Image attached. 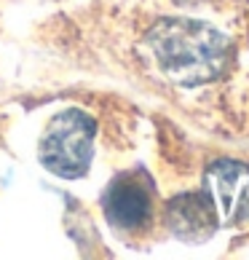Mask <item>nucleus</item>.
Here are the masks:
<instances>
[{
    "instance_id": "1",
    "label": "nucleus",
    "mask_w": 249,
    "mask_h": 260,
    "mask_svg": "<svg viewBox=\"0 0 249 260\" xmlns=\"http://www.w3.org/2000/svg\"><path fill=\"white\" fill-rule=\"evenodd\" d=\"M148 46L164 73L183 86L215 81L231 51L223 32L193 19H161L148 32Z\"/></svg>"
},
{
    "instance_id": "2",
    "label": "nucleus",
    "mask_w": 249,
    "mask_h": 260,
    "mask_svg": "<svg viewBox=\"0 0 249 260\" xmlns=\"http://www.w3.org/2000/svg\"><path fill=\"white\" fill-rule=\"evenodd\" d=\"M97 123L83 110H64L54 115L41 140V161L56 177L75 180L89 172Z\"/></svg>"
},
{
    "instance_id": "3",
    "label": "nucleus",
    "mask_w": 249,
    "mask_h": 260,
    "mask_svg": "<svg viewBox=\"0 0 249 260\" xmlns=\"http://www.w3.org/2000/svg\"><path fill=\"white\" fill-rule=\"evenodd\" d=\"M153 188L142 175H121L104 190V217L121 231H137L150 220Z\"/></svg>"
},
{
    "instance_id": "4",
    "label": "nucleus",
    "mask_w": 249,
    "mask_h": 260,
    "mask_svg": "<svg viewBox=\"0 0 249 260\" xmlns=\"http://www.w3.org/2000/svg\"><path fill=\"white\" fill-rule=\"evenodd\" d=\"M206 182L212 190L217 215H223L228 225L249 220V167L238 161H217L206 172Z\"/></svg>"
},
{
    "instance_id": "5",
    "label": "nucleus",
    "mask_w": 249,
    "mask_h": 260,
    "mask_svg": "<svg viewBox=\"0 0 249 260\" xmlns=\"http://www.w3.org/2000/svg\"><path fill=\"white\" fill-rule=\"evenodd\" d=\"M220 215L209 193H183L169 201L166 225L183 242H204L217 231Z\"/></svg>"
}]
</instances>
